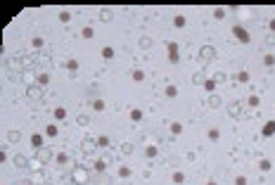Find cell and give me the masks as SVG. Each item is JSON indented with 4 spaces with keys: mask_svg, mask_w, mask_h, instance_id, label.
Listing matches in <instances>:
<instances>
[{
    "mask_svg": "<svg viewBox=\"0 0 275 185\" xmlns=\"http://www.w3.org/2000/svg\"><path fill=\"white\" fill-rule=\"evenodd\" d=\"M71 178H74L78 185H88V183H90L88 166H74V169H71Z\"/></svg>",
    "mask_w": 275,
    "mask_h": 185,
    "instance_id": "obj_1",
    "label": "cell"
},
{
    "mask_svg": "<svg viewBox=\"0 0 275 185\" xmlns=\"http://www.w3.org/2000/svg\"><path fill=\"white\" fill-rule=\"evenodd\" d=\"M26 98L31 100L33 104H40L43 102V86H38V83H31L26 88Z\"/></svg>",
    "mask_w": 275,
    "mask_h": 185,
    "instance_id": "obj_2",
    "label": "cell"
},
{
    "mask_svg": "<svg viewBox=\"0 0 275 185\" xmlns=\"http://www.w3.org/2000/svg\"><path fill=\"white\" fill-rule=\"evenodd\" d=\"M197 60H199V64H209L211 60H216V48L214 45H202L199 48V57H197Z\"/></svg>",
    "mask_w": 275,
    "mask_h": 185,
    "instance_id": "obj_3",
    "label": "cell"
},
{
    "mask_svg": "<svg viewBox=\"0 0 275 185\" xmlns=\"http://www.w3.org/2000/svg\"><path fill=\"white\" fill-rule=\"evenodd\" d=\"M36 159L40 166H45V164H50L52 161V150H48V147H40V150H36Z\"/></svg>",
    "mask_w": 275,
    "mask_h": 185,
    "instance_id": "obj_4",
    "label": "cell"
},
{
    "mask_svg": "<svg viewBox=\"0 0 275 185\" xmlns=\"http://www.w3.org/2000/svg\"><path fill=\"white\" fill-rule=\"evenodd\" d=\"M232 36H235V38H237L240 43H249V40H251L249 31H247L244 26H240V24H235V26H232Z\"/></svg>",
    "mask_w": 275,
    "mask_h": 185,
    "instance_id": "obj_5",
    "label": "cell"
},
{
    "mask_svg": "<svg viewBox=\"0 0 275 185\" xmlns=\"http://www.w3.org/2000/svg\"><path fill=\"white\" fill-rule=\"evenodd\" d=\"M12 164H14L17 169H29V166H31V161H29V157H26V154H14Z\"/></svg>",
    "mask_w": 275,
    "mask_h": 185,
    "instance_id": "obj_6",
    "label": "cell"
},
{
    "mask_svg": "<svg viewBox=\"0 0 275 185\" xmlns=\"http://www.w3.org/2000/svg\"><path fill=\"white\" fill-rule=\"evenodd\" d=\"M95 147H97V140H93V138H83V140H81V150L86 154H90Z\"/></svg>",
    "mask_w": 275,
    "mask_h": 185,
    "instance_id": "obj_7",
    "label": "cell"
},
{
    "mask_svg": "<svg viewBox=\"0 0 275 185\" xmlns=\"http://www.w3.org/2000/svg\"><path fill=\"white\" fill-rule=\"evenodd\" d=\"M228 114H230L232 119H240V114H242V102H230L228 104Z\"/></svg>",
    "mask_w": 275,
    "mask_h": 185,
    "instance_id": "obj_8",
    "label": "cell"
},
{
    "mask_svg": "<svg viewBox=\"0 0 275 185\" xmlns=\"http://www.w3.org/2000/svg\"><path fill=\"white\" fill-rule=\"evenodd\" d=\"M206 107L209 109H218V107H223V100L214 92V95H209V100H206Z\"/></svg>",
    "mask_w": 275,
    "mask_h": 185,
    "instance_id": "obj_9",
    "label": "cell"
},
{
    "mask_svg": "<svg viewBox=\"0 0 275 185\" xmlns=\"http://www.w3.org/2000/svg\"><path fill=\"white\" fill-rule=\"evenodd\" d=\"M192 83H194V86H204V83H206L204 71H194V74H192Z\"/></svg>",
    "mask_w": 275,
    "mask_h": 185,
    "instance_id": "obj_10",
    "label": "cell"
},
{
    "mask_svg": "<svg viewBox=\"0 0 275 185\" xmlns=\"http://www.w3.org/2000/svg\"><path fill=\"white\" fill-rule=\"evenodd\" d=\"M22 140V131H7V142H19Z\"/></svg>",
    "mask_w": 275,
    "mask_h": 185,
    "instance_id": "obj_11",
    "label": "cell"
},
{
    "mask_svg": "<svg viewBox=\"0 0 275 185\" xmlns=\"http://www.w3.org/2000/svg\"><path fill=\"white\" fill-rule=\"evenodd\" d=\"M31 66H33V57H31V55H22V69L29 71Z\"/></svg>",
    "mask_w": 275,
    "mask_h": 185,
    "instance_id": "obj_12",
    "label": "cell"
},
{
    "mask_svg": "<svg viewBox=\"0 0 275 185\" xmlns=\"http://www.w3.org/2000/svg\"><path fill=\"white\" fill-rule=\"evenodd\" d=\"M261 133H263V135H266V138H270V135H275V121H268V124H266V126H263V131H261Z\"/></svg>",
    "mask_w": 275,
    "mask_h": 185,
    "instance_id": "obj_13",
    "label": "cell"
},
{
    "mask_svg": "<svg viewBox=\"0 0 275 185\" xmlns=\"http://www.w3.org/2000/svg\"><path fill=\"white\" fill-rule=\"evenodd\" d=\"M185 24H188V19H185V14H176V17H173V26H176V29H183Z\"/></svg>",
    "mask_w": 275,
    "mask_h": 185,
    "instance_id": "obj_14",
    "label": "cell"
},
{
    "mask_svg": "<svg viewBox=\"0 0 275 185\" xmlns=\"http://www.w3.org/2000/svg\"><path fill=\"white\" fill-rule=\"evenodd\" d=\"M114 19V12L112 10H107V7H104L102 12H100V22H112Z\"/></svg>",
    "mask_w": 275,
    "mask_h": 185,
    "instance_id": "obj_15",
    "label": "cell"
},
{
    "mask_svg": "<svg viewBox=\"0 0 275 185\" xmlns=\"http://www.w3.org/2000/svg\"><path fill=\"white\" fill-rule=\"evenodd\" d=\"M100 55H102L104 60H112V57H114V48H112V45H104V48L100 50Z\"/></svg>",
    "mask_w": 275,
    "mask_h": 185,
    "instance_id": "obj_16",
    "label": "cell"
},
{
    "mask_svg": "<svg viewBox=\"0 0 275 185\" xmlns=\"http://www.w3.org/2000/svg\"><path fill=\"white\" fill-rule=\"evenodd\" d=\"M31 145L36 147V150H40V147H43V135H38V133H33V135H31Z\"/></svg>",
    "mask_w": 275,
    "mask_h": 185,
    "instance_id": "obj_17",
    "label": "cell"
},
{
    "mask_svg": "<svg viewBox=\"0 0 275 185\" xmlns=\"http://www.w3.org/2000/svg\"><path fill=\"white\" fill-rule=\"evenodd\" d=\"M36 83H38V86H48V83H50V74H38V76H36Z\"/></svg>",
    "mask_w": 275,
    "mask_h": 185,
    "instance_id": "obj_18",
    "label": "cell"
},
{
    "mask_svg": "<svg viewBox=\"0 0 275 185\" xmlns=\"http://www.w3.org/2000/svg\"><path fill=\"white\" fill-rule=\"evenodd\" d=\"M152 45H154V40H152L150 36H142V38H140V48H142V50H150Z\"/></svg>",
    "mask_w": 275,
    "mask_h": 185,
    "instance_id": "obj_19",
    "label": "cell"
},
{
    "mask_svg": "<svg viewBox=\"0 0 275 185\" xmlns=\"http://www.w3.org/2000/svg\"><path fill=\"white\" fill-rule=\"evenodd\" d=\"M225 17H228L225 7H216V10H214V19H225Z\"/></svg>",
    "mask_w": 275,
    "mask_h": 185,
    "instance_id": "obj_20",
    "label": "cell"
},
{
    "mask_svg": "<svg viewBox=\"0 0 275 185\" xmlns=\"http://www.w3.org/2000/svg\"><path fill=\"white\" fill-rule=\"evenodd\" d=\"M55 161L60 164V166H64V164H69V154H66V152H60L57 157H55Z\"/></svg>",
    "mask_w": 275,
    "mask_h": 185,
    "instance_id": "obj_21",
    "label": "cell"
},
{
    "mask_svg": "<svg viewBox=\"0 0 275 185\" xmlns=\"http://www.w3.org/2000/svg\"><path fill=\"white\" fill-rule=\"evenodd\" d=\"M93 166H95V171H97V173H102V171H104V169H107L109 164H107V161H104V159H97V161H95V164H93Z\"/></svg>",
    "mask_w": 275,
    "mask_h": 185,
    "instance_id": "obj_22",
    "label": "cell"
},
{
    "mask_svg": "<svg viewBox=\"0 0 275 185\" xmlns=\"http://www.w3.org/2000/svg\"><path fill=\"white\" fill-rule=\"evenodd\" d=\"M171 133L173 135H180V133H183V124H180V121H173L171 124Z\"/></svg>",
    "mask_w": 275,
    "mask_h": 185,
    "instance_id": "obj_23",
    "label": "cell"
},
{
    "mask_svg": "<svg viewBox=\"0 0 275 185\" xmlns=\"http://www.w3.org/2000/svg\"><path fill=\"white\" fill-rule=\"evenodd\" d=\"M104 107H107V104H104V100H93V109H95V112H104Z\"/></svg>",
    "mask_w": 275,
    "mask_h": 185,
    "instance_id": "obj_24",
    "label": "cell"
},
{
    "mask_svg": "<svg viewBox=\"0 0 275 185\" xmlns=\"http://www.w3.org/2000/svg\"><path fill=\"white\" fill-rule=\"evenodd\" d=\"M57 133H60V128H57V126H55V124H50L48 128H45V135H48V138H55V135H57Z\"/></svg>",
    "mask_w": 275,
    "mask_h": 185,
    "instance_id": "obj_25",
    "label": "cell"
},
{
    "mask_svg": "<svg viewBox=\"0 0 275 185\" xmlns=\"http://www.w3.org/2000/svg\"><path fill=\"white\" fill-rule=\"evenodd\" d=\"M173 183H176V185H183L185 183V173H183V171H176V173H173Z\"/></svg>",
    "mask_w": 275,
    "mask_h": 185,
    "instance_id": "obj_26",
    "label": "cell"
},
{
    "mask_svg": "<svg viewBox=\"0 0 275 185\" xmlns=\"http://www.w3.org/2000/svg\"><path fill=\"white\" fill-rule=\"evenodd\" d=\"M130 76H133V81H138V83H140V81H145V71H142V69H135L133 74H130Z\"/></svg>",
    "mask_w": 275,
    "mask_h": 185,
    "instance_id": "obj_27",
    "label": "cell"
},
{
    "mask_svg": "<svg viewBox=\"0 0 275 185\" xmlns=\"http://www.w3.org/2000/svg\"><path fill=\"white\" fill-rule=\"evenodd\" d=\"M76 124H78V126H88V124H90L88 114H78V116H76Z\"/></svg>",
    "mask_w": 275,
    "mask_h": 185,
    "instance_id": "obj_28",
    "label": "cell"
},
{
    "mask_svg": "<svg viewBox=\"0 0 275 185\" xmlns=\"http://www.w3.org/2000/svg\"><path fill=\"white\" fill-rule=\"evenodd\" d=\"M247 104H249V107H259V104H261V98H259V95H251V98L247 100Z\"/></svg>",
    "mask_w": 275,
    "mask_h": 185,
    "instance_id": "obj_29",
    "label": "cell"
},
{
    "mask_svg": "<svg viewBox=\"0 0 275 185\" xmlns=\"http://www.w3.org/2000/svg\"><path fill=\"white\" fill-rule=\"evenodd\" d=\"M259 169H261V171H270V169H273V164H270L268 159H261V161H259Z\"/></svg>",
    "mask_w": 275,
    "mask_h": 185,
    "instance_id": "obj_30",
    "label": "cell"
},
{
    "mask_svg": "<svg viewBox=\"0 0 275 185\" xmlns=\"http://www.w3.org/2000/svg\"><path fill=\"white\" fill-rule=\"evenodd\" d=\"M218 138H221V131H218V128H211V131H209V140H211V142H216Z\"/></svg>",
    "mask_w": 275,
    "mask_h": 185,
    "instance_id": "obj_31",
    "label": "cell"
},
{
    "mask_svg": "<svg viewBox=\"0 0 275 185\" xmlns=\"http://www.w3.org/2000/svg\"><path fill=\"white\" fill-rule=\"evenodd\" d=\"M66 69H69L71 74H76V71H78V62H76V60H69V62H66Z\"/></svg>",
    "mask_w": 275,
    "mask_h": 185,
    "instance_id": "obj_32",
    "label": "cell"
},
{
    "mask_svg": "<svg viewBox=\"0 0 275 185\" xmlns=\"http://www.w3.org/2000/svg\"><path fill=\"white\" fill-rule=\"evenodd\" d=\"M204 88H206V90H209V92H211V95H214V90H216V81H214V78H206V83H204Z\"/></svg>",
    "mask_w": 275,
    "mask_h": 185,
    "instance_id": "obj_33",
    "label": "cell"
},
{
    "mask_svg": "<svg viewBox=\"0 0 275 185\" xmlns=\"http://www.w3.org/2000/svg\"><path fill=\"white\" fill-rule=\"evenodd\" d=\"M140 119H142L140 109H130V121H140Z\"/></svg>",
    "mask_w": 275,
    "mask_h": 185,
    "instance_id": "obj_34",
    "label": "cell"
},
{
    "mask_svg": "<svg viewBox=\"0 0 275 185\" xmlns=\"http://www.w3.org/2000/svg\"><path fill=\"white\" fill-rule=\"evenodd\" d=\"M121 152L124 154H133V142H124V145H121Z\"/></svg>",
    "mask_w": 275,
    "mask_h": 185,
    "instance_id": "obj_35",
    "label": "cell"
},
{
    "mask_svg": "<svg viewBox=\"0 0 275 185\" xmlns=\"http://www.w3.org/2000/svg\"><path fill=\"white\" fill-rule=\"evenodd\" d=\"M156 152H159V150H156V147H145V157H147V159L156 157Z\"/></svg>",
    "mask_w": 275,
    "mask_h": 185,
    "instance_id": "obj_36",
    "label": "cell"
},
{
    "mask_svg": "<svg viewBox=\"0 0 275 185\" xmlns=\"http://www.w3.org/2000/svg\"><path fill=\"white\" fill-rule=\"evenodd\" d=\"M81 36H83V38H93V36H95V31H93V26H86V29L81 31Z\"/></svg>",
    "mask_w": 275,
    "mask_h": 185,
    "instance_id": "obj_37",
    "label": "cell"
},
{
    "mask_svg": "<svg viewBox=\"0 0 275 185\" xmlns=\"http://www.w3.org/2000/svg\"><path fill=\"white\" fill-rule=\"evenodd\" d=\"M235 78H237L240 83H247L249 81V74H247V71H237V76H235Z\"/></svg>",
    "mask_w": 275,
    "mask_h": 185,
    "instance_id": "obj_38",
    "label": "cell"
},
{
    "mask_svg": "<svg viewBox=\"0 0 275 185\" xmlns=\"http://www.w3.org/2000/svg\"><path fill=\"white\" fill-rule=\"evenodd\" d=\"M97 147H109V138L107 135H100V138H97Z\"/></svg>",
    "mask_w": 275,
    "mask_h": 185,
    "instance_id": "obj_39",
    "label": "cell"
},
{
    "mask_svg": "<svg viewBox=\"0 0 275 185\" xmlns=\"http://www.w3.org/2000/svg\"><path fill=\"white\" fill-rule=\"evenodd\" d=\"M225 78H228L225 71H216V74H214V81H216V83H218V81H225Z\"/></svg>",
    "mask_w": 275,
    "mask_h": 185,
    "instance_id": "obj_40",
    "label": "cell"
},
{
    "mask_svg": "<svg viewBox=\"0 0 275 185\" xmlns=\"http://www.w3.org/2000/svg\"><path fill=\"white\" fill-rule=\"evenodd\" d=\"M64 116H66V109H64V107H57V109H55V119H64Z\"/></svg>",
    "mask_w": 275,
    "mask_h": 185,
    "instance_id": "obj_41",
    "label": "cell"
},
{
    "mask_svg": "<svg viewBox=\"0 0 275 185\" xmlns=\"http://www.w3.org/2000/svg\"><path fill=\"white\" fill-rule=\"evenodd\" d=\"M166 95L168 98H176V95H178V88L176 86H166Z\"/></svg>",
    "mask_w": 275,
    "mask_h": 185,
    "instance_id": "obj_42",
    "label": "cell"
},
{
    "mask_svg": "<svg viewBox=\"0 0 275 185\" xmlns=\"http://www.w3.org/2000/svg\"><path fill=\"white\" fill-rule=\"evenodd\" d=\"M60 22H64V24H66V22H71V12H66V10H64V12H60Z\"/></svg>",
    "mask_w": 275,
    "mask_h": 185,
    "instance_id": "obj_43",
    "label": "cell"
},
{
    "mask_svg": "<svg viewBox=\"0 0 275 185\" xmlns=\"http://www.w3.org/2000/svg\"><path fill=\"white\" fill-rule=\"evenodd\" d=\"M119 176H121V178H128V176H130V166H121V169H119Z\"/></svg>",
    "mask_w": 275,
    "mask_h": 185,
    "instance_id": "obj_44",
    "label": "cell"
},
{
    "mask_svg": "<svg viewBox=\"0 0 275 185\" xmlns=\"http://www.w3.org/2000/svg\"><path fill=\"white\" fill-rule=\"evenodd\" d=\"M263 64H266V66H273V64H275V57H273V55H266V57H263Z\"/></svg>",
    "mask_w": 275,
    "mask_h": 185,
    "instance_id": "obj_45",
    "label": "cell"
},
{
    "mask_svg": "<svg viewBox=\"0 0 275 185\" xmlns=\"http://www.w3.org/2000/svg\"><path fill=\"white\" fill-rule=\"evenodd\" d=\"M168 62H171V64H178V62H180V55H178V52L168 55Z\"/></svg>",
    "mask_w": 275,
    "mask_h": 185,
    "instance_id": "obj_46",
    "label": "cell"
},
{
    "mask_svg": "<svg viewBox=\"0 0 275 185\" xmlns=\"http://www.w3.org/2000/svg\"><path fill=\"white\" fill-rule=\"evenodd\" d=\"M31 45H33V48H43V38H38V36H36V38L31 40Z\"/></svg>",
    "mask_w": 275,
    "mask_h": 185,
    "instance_id": "obj_47",
    "label": "cell"
},
{
    "mask_svg": "<svg viewBox=\"0 0 275 185\" xmlns=\"http://www.w3.org/2000/svg\"><path fill=\"white\" fill-rule=\"evenodd\" d=\"M178 52V43H168V55Z\"/></svg>",
    "mask_w": 275,
    "mask_h": 185,
    "instance_id": "obj_48",
    "label": "cell"
},
{
    "mask_svg": "<svg viewBox=\"0 0 275 185\" xmlns=\"http://www.w3.org/2000/svg\"><path fill=\"white\" fill-rule=\"evenodd\" d=\"M235 185H247V178H244V176H237V178H235Z\"/></svg>",
    "mask_w": 275,
    "mask_h": 185,
    "instance_id": "obj_49",
    "label": "cell"
},
{
    "mask_svg": "<svg viewBox=\"0 0 275 185\" xmlns=\"http://www.w3.org/2000/svg\"><path fill=\"white\" fill-rule=\"evenodd\" d=\"M268 29H270V31L275 33V19H270V22H268Z\"/></svg>",
    "mask_w": 275,
    "mask_h": 185,
    "instance_id": "obj_50",
    "label": "cell"
},
{
    "mask_svg": "<svg viewBox=\"0 0 275 185\" xmlns=\"http://www.w3.org/2000/svg\"><path fill=\"white\" fill-rule=\"evenodd\" d=\"M66 185H78V183H76V180L71 178V180H66Z\"/></svg>",
    "mask_w": 275,
    "mask_h": 185,
    "instance_id": "obj_51",
    "label": "cell"
},
{
    "mask_svg": "<svg viewBox=\"0 0 275 185\" xmlns=\"http://www.w3.org/2000/svg\"><path fill=\"white\" fill-rule=\"evenodd\" d=\"M206 185H216V183H214V180H211V183H206Z\"/></svg>",
    "mask_w": 275,
    "mask_h": 185,
    "instance_id": "obj_52",
    "label": "cell"
},
{
    "mask_svg": "<svg viewBox=\"0 0 275 185\" xmlns=\"http://www.w3.org/2000/svg\"><path fill=\"white\" fill-rule=\"evenodd\" d=\"M40 185H52V183H40Z\"/></svg>",
    "mask_w": 275,
    "mask_h": 185,
    "instance_id": "obj_53",
    "label": "cell"
}]
</instances>
